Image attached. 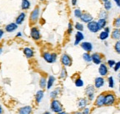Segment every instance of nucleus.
<instances>
[{"mask_svg": "<svg viewBox=\"0 0 120 114\" xmlns=\"http://www.w3.org/2000/svg\"><path fill=\"white\" fill-rule=\"evenodd\" d=\"M50 107H51L52 110L55 113H57L63 111V110H64V107H63L62 104L57 99H53L52 101Z\"/></svg>", "mask_w": 120, "mask_h": 114, "instance_id": "1", "label": "nucleus"}, {"mask_svg": "<svg viewBox=\"0 0 120 114\" xmlns=\"http://www.w3.org/2000/svg\"><path fill=\"white\" fill-rule=\"evenodd\" d=\"M43 58L47 63H55L57 60V54L55 53H50L48 52H45L43 54Z\"/></svg>", "mask_w": 120, "mask_h": 114, "instance_id": "2", "label": "nucleus"}, {"mask_svg": "<svg viewBox=\"0 0 120 114\" xmlns=\"http://www.w3.org/2000/svg\"><path fill=\"white\" fill-rule=\"evenodd\" d=\"M116 98L115 96L112 93H108V94L105 95V101H104V105L110 106L113 105L115 103Z\"/></svg>", "mask_w": 120, "mask_h": 114, "instance_id": "3", "label": "nucleus"}, {"mask_svg": "<svg viewBox=\"0 0 120 114\" xmlns=\"http://www.w3.org/2000/svg\"><path fill=\"white\" fill-rule=\"evenodd\" d=\"M61 63L65 67H69L71 65L72 60L69 55L65 53V54H63L61 56Z\"/></svg>", "mask_w": 120, "mask_h": 114, "instance_id": "4", "label": "nucleus"}, {"mask_svg": "<svg viewBox=\"0 0 120 114\" xmlns=\"http://www.w3.org/2000/svg\"><path fill=\"white\" fill-rule=\"evenodd\" d=\"M94 87L92 85H89L86 87V93L88 98V99L90 101H92L94 99Z\"/></svg>", "mask_w": 120, "mask_h": 114, "instance_id": "5", "label": "nucleus"}, {"mask_svg": "<svg viewBox=\"0 0 120 114\" xmlns=\"http://www.w3.org/2000/svg\"><path fill=\"white\" fill-rule=\"evenodd\" d=\"M30 36L34 40H38L41 38V33L39 30L36 28V27H33L31 28L30 30Z\"/></svg>", "mask_w": 120, "mask_h": 114, "instance_id": "6", "label": "nucleus"}, {"mask_svg": "<svg viewBox=\"0 0 120 114\" xmlns=\"http://www.w3.org/2000/svg\"><path fill=\"white\" fill-rule=\"evenodd\" d=\"M39 14H40L39 8H35L30 14V20L32 21L33 22H35L38 19Z\"/></svg>", "mask_w": 120, "mask_h": 114, "instance_id": "7", "label": "nucleus"}, {"mask_svg": "<svg viewBox=\"0 0 120 114\" xmlns=\"http://www.w3.org/2000/svg\"><path fill=\"white\" fill-rule=\"evenodd\" d=\"M87 27H88V29L89 30L91 33H97L98 31L100 30L98 28L97 22H94V21H91L89 23H88Z\"/></svg>", "mask_w": 120, "mask_h": 114, "instance_id": "8", "label": "nucleus"}, {"mask_svg": "<svg viewBox=\"0 0 120 114\" xmlns=\"http://www.w3.org/2000/svg\"><path fill=\"white\" fill-rule=\"evenodd\" d=\"M33 112V108L31 106H24L21 107L19 110V114H32Z\"/></svg>", "mask_w": 120, "mask_h": 114, "instance_id": "9", "label": "nucleus"}, {"mask_svg": "<svg viewBox=\"0 0 120 114\" xmlns=\"http://www.w3.org/2000/svg\"><path fill=\"white\" fill-rule=\"evenodd\" d=\"M81 19L82 22H85V23H89L90 22H91V21H93V16L88 13H82L81 17L80 18Z\"/></svg>", "mask_w": 120, "mask_h": 114, "instance_id": "10", "label": "nucleus"}, {"mask_svg": "<svg viewBox=\"0 0 120 114\" xmlns=\"http://www.w3.org/2000/svg\"><path fill=\"white\" fill-rule=\"evenodd\" d=\"M108 73V69L106 65L100 64V67H99V73L101 76H105Z\"/></svg>", "mask_w": 120, "mask_h": 114, "instance_id": "11", "label": "nucleus"}, {"mask_svg": "<svg viewBox=\"0 0 120 114\" xmlns=\"http://www.w3.org/2000/svg\"><path fill=\"white\" fill-rule=\"evenodd\" d=\"M81 48L86 52H91L93 49V45L91 42L88 41H83L82 43H81Z\"/></svg>", "mask_w": 120, "mask_h": 114, "instance_id": "12", "label": "nucleus"}, {"mask_svg": "<svg viewBox=\"0 0 120 114\" xmlns=\"http://www.w3.org/2000/svg\"><path fill=\"white\" fill-rule=\"evenodd\" d=\"M91 61L94 63L95 65H100L101 62H102V58H101V56L97 53H93L91 56Z\"/></svg>", "mask_w": 120, "mask_h": 114, "instance_id": "13", "label": "nucleus"}, {"mask_svg": "<svg viewBox=\"0 0 120 114\" xmlns=\"http://www.w3.org/2000/svg\"><path fill=\"white\" fill-rule=\"evenodd\" d=\"M84 39V35L81 31H77L75 35V45H77L80 43V41Z\"/></svg>", "mask_w": 120, "mask_h": 114, "instance_id": "14", "label": "nucleus"}, {"mask_svg": "<svg viewBox=\"0 0 120 114\" xmlns=\"http://www.w3.org/2000/svg\"><path fill=\"white\" fill-rule=\"evenodd\" d=\"M105 84V79L102 77H97L94 81V87L96 88H101Z\"/></svg>", "mask_w": 120, "mask_h": 114, "instance_id": "15", "label": "nucleus"}, {"mask_svg": "<svg viewBox=\"0 0 120 114\" xmlns=\"http://www.w3.org/2000/svg\"><path fill=\"white\" fill-rule=\"evenodd\" d=\"M18 28V24L15 23H10L8 25L5 26V30L8 33L13 32Z\"/></svg>", "mask_w": 120, "mask_h": 114, "instance_id": "16", "label": "nucleus"}, {"mask_svg": "<svg viewBox=\"0 0 120 114\" xmlns=\"http://www.w3.org/2000/svg\"><path fill=\"white\" fill-rule=\"evenodd\" d=\"M104 101H105V95L104 94L99 95L96 99L95 105L97 107H102L104 105Z\"/></svg>", "mask_w": 120, "mask_h": 114, "instance_id": "17", "label": "nucleus"}, {"mask_svg": "<svg viewBox=\"0 0 120 114\" xmlns=\"http://www.w3.org/2000/svg\"><path fill=\"white\" fill-rule=\"evenodd\" d=\"M44 93L43 90H38L37 93L35 94V101L38 104H39L41 101H42L43 98H44Z\"/></svg>", "mask_w": 120, "mask_h": 114, "instance_id": "18", "label": "nucleus"}, {"mask_svg": "<svg viewBox=\"0 0 120 114\" xmlns=\"http://www.w3.org/2000/svg\"><path fill=\"white\" fill-rule=\"evenodd\" d=\"M24 53L25 55V56L27 58L30 59V58H32L34 56V51L33 50V49H31L30 48H25L24 49Z\"/></svg>", "mask_w": 120, "mask_h": 114, "instance_id": "19", "label": "nucleus"}, {"mask_svg": "<svg viewBox=\"0 0 120 114\" xmlns=\"http://www.w3.org/2000/svg\"><path fill=\"white\" fill-rule=\"evenodd\" d=\"M25 17H26V14L24 13H21L19 16L18 17L15 19V24H17L18 25L19 24H22L23 23V22L25 19Z\"/></svg>", "mask_w": 120, "mask_h": 114, "instance_id": "20", "label": "nucleus"}, {"mask_svg": "<svg viewBox=\"0 0 120 114\" xmlns=\"http://www.w3.org/2000/svg\"><path fill=\"white\" fill-rule=\"evenodd\" d=\"M111 37L115 39V40H120V29L119 28H116L113 30Z\"/></svg>", "mask_w": 120, "mask_h": 114, "instance_id": "21", "label": "nucleus"}, {"mask_svg": "<svg viewBox=\"0 0 120 114\" xmlns=\"http://www.w3.org/2000/svg\"><path fill=\"white\" fill-rule=\"evenodd\" d=\"M87 103H88L87 99H86V98H80V99H79V101H78L77 106L80 109H84L87 105Z\"/></svg>", "mask_w": 120, "mask_h": 114, "instance_id": "22", "label": "nucleus"}, {"mask_svg": "<svg viewBox=\"0 0 120 114\" xmlns=\"http://www.w3.org/2000/svg\"><path fill=\"white\" fill-rule=\"evenodd\" d=\"M97 26H98L99 30L105 28V25H106V19H100L97 22Z\"/></svg>", "mask_w": 120, "mask_h": 114, "instance_id": "23", "label": "nucleus"}, {"mask_svg": "<svg viewBox=\"0 0 120 114\" xmlns=\"http://www.w3.org/2000/svg\"><path fill=\"white\" fill-rule=\"evenodd\" d=\"M55 81V78L53 76H50L49 77V79L47 81V84H46V88H47L48 90L51 89V87L53 86Z\"/></svg>", "mask_w": 120, "mask_h": 114, "instance_id": "24", "label": "nucleus"}, {"mask_svg": "<svg viewBox=\"0 0 120 114\" xmlns=\"http://www.w3.org/2000/svg\"><path fill=\"white\" fill-rule=\"evenodd\" d=\"M30 7V2L29 0H22V10H27Z\"/></svg>", "mask_w": 120, "mask_h": 114, "instance_id": "25", "label": "nucleus"}, {"mask_svg": "<svg viewBox=\"0 0 120 114\" xmlns=\"http://www.w3.org/2000/svg\"><path fill=\"white\" fill-rule=\"evenodd\" d=\"M46 84H47V81H46V78L45 77H41L40 81H39V85H40L41 88L44 89L45 87H46Z\"/></svg>", "mask_w": 120, "mask_h": 114, "instance_id": "26", "label": "nucleus"}, {"mask_svg": "<svg viewBox=\"0 0 120 114\" xmlns=\"http://www.w3.org/2000/svg\"><path fill=\"white\" fill-rule=\"evenodd\" d=\"M108 36H109V33L106 32V31H105V30H103L100 33L99 37H100V39L102 41H105V39H107L108 38Z\"/></svg>", "mask_w": 120, "mask_h": 114, "instance_id": "27", "label": "nucleus"}, {"mask_svg": "<svg viewBox=\"0 0 120 114\" xmlns=\"http://www.w3.org/2000/svg\"><path fill=\"white\" fill-rule=\"evenodd\" d=\"M60 88H59V87L56 88V89H55V90H53L52 92V93H50V96L55 99V98L58 96V94L60 93Z\"/></svg>", "mask_w": 120, "mask_h": 114, "instance_id": "28", "label": "nucleus"}, {"mask_svg": "<svg viewBox=\"0 0 120 114\" xmlns=\"http://www.w3.org/2000/svg\"><path fill=\"white\" fill-rule=\"evenodd\" d=\"M82 58L86 62H91V56L88 53H85L82 55Z\"/></svg>", "mask_w": 120, "mask_h": 114, "instance_id": "29", "label": "nucleus"}, {"mask_svg": "<svg viewBox=\"0 0 120 114\" xmlns=\"http://www.w3.org/2000/svg\"><path fill=\"white\" fill-rule=\"evenodd\" d=\"M75 84L76 87H82L83 85H84V82H83V81L81 79H80V78H79V79H77L75 80Z\"/></svg>", "mask_w": 120, "mask_h": 114, "instance_id": "30", "label": "nucleus"}, {"mask_svg": "<svg viewBox=\"0 0 120 114\" xmlns=\"http://www.w3.org/2000/svg\"><path fill=\"white\" fill-rule=\"evenodd\" d=\"M111 7H112V4H111V2L110 1H109V0L107 2H104V8H105V9L106 10H111Z\"/></svg>", "mask_w": 120, "mask_h": 114, "instance_id": "31", "label": "nucleus"}, {"mask_svg": "<svg viewBox=\"0 0 120 114\" xmlns=\"http://www.w3.org/2000/svg\"><path fill=\"white\" fill-rule=\"evenodd\" d=\"M75 29H77L78 31H81V32L83 30V29H84V27H83L82 24H81V23H80V22H77V23L75 24Z\"/></svg>", "mask_w": 120, "mask_h": 114, "instance_id": "32", "label": "nucleus"}, {"mask_svg": "<svg viewBox=\"0 0 120 114\" xmlns=\"http://www.w3.org/2000/svg\"><path fill=\"white\" fill-rule=\"evenodd\" d=\"M74 14H75V16L76 18H80L81 17V16H82V11L80 10V9H75V11H74Z\"/></svg>", "mask_w": 120, "mask_h": 114, "instance_id": "33", "label": "nucleus"}, {"mask_svg": "<svg viewBox=\"0 0 120 114\" xmlns=\"http://www.w3.org/2000/svg\"><path fill=\"white\" fill-rule=\"evenodd\" d=\"M108 86L111 88H113L114 87V79L113 76L108 77Z\"/></svg>", "mask_w": 120, "mask_h": 114, "instance_id": "34", "label": "nucleus"}, {"mask_svg": "<svg viewBox=\"0 0 120 114\" xmlns=\"http://www.w3.org/2000/svg\"><path fill=\"white\" fill-rule=\"evenodd\" d=\"M114 48H115V50L116 53L120 54V40H118L116 42L115 46H114Z\"/></svg>", "mask_w": 120, "mask_h": 114, "instance_id": "35", "label": "nucleus"}, {"mask_svg": "<svg viewBox=\"0 0 120 114\" xmlns=\"http://www.w3.org/2000/svg\"><path fill=\"white\" fill-rule=\"evenodd\" d=\"M60 77L61 78V79H65V78L67 76V72H66V70L65 68H63L61 70V73H60Z\"/></svg>", "mask_w": 120, "mask_h": 114, "instance_id": "36", "label": "nucleus"}, {"mask_svg": "<svg viewBox=\"0 0 120 114\" xmlns=\"http://www.w3.org/2000/svg\"><path fill=\"white\" fill-rule=\"evenodd\" d=\"M107 18V13L105 10H102L100 13V19H106Z\"/></svg>", "mask_w": 120, "mask_h": 114, "instance_id": "37", "label": "nucleus"}, {"mask_svg": "<svg viewBox=\"0 0 120 114\" xmlns=\"http://www.w3.org/2000/svg\"><path fill=\"white\" fill-rule=\"evenodd\" d=\"M108 65L110 67H114V65H116V61L113 60H108Z\"/></svg>", "mask_w": 120, "mask_h": 114, "instance_id": "38", "label": "nucleus"}, {"mask_svg": "<svg viewBox=\"0 0 120 114\" xmlns=\"http://www.w3.org/2000/svg\"><path fill=\"white\" fill-rule=\"evenodd\" d=\"M114 25H115L117 28H120V17L117 18V19L115 20V22H114Z\"/></svg>", "mask_w": 120, "mask_h": 114, "instance_id": "39", "label": "nucleus"}, {"mask_svg": "<svg viewBox=\"0 0 120 114\" xmlns=\"http://www.w3.org/2000/svg\"><path fill=\"white\" fill-rule=\"evenodd\" d=\"M120 68V61L118 62H116V65H114V71H118Z\"/></svg>", "mask_w": 120, "mask_h": 114, "instance_id": "40", "label": "nucleus"}, {"mask_svg": "<svg viewBox=\"0 0 120 114\" xmlns=\"http://www.w3.org/2000/svg\"><path fill=\"white\" fill-rule=\"evenodd\" d=\"M72 30H73L72 24L71 23H69V24H68V33L71 34L72 33Z\"/></svg>", "mask_w": 120, "mask_h": 114, "instance_id": "41", "label": "nucleus"}, {"mask_svg": "<svg viewBox=\"0 0 120 114\" xmlns=\"http://www.w3.org/2000/svg\"><path fill=\"white\" fill-rule=\"evenodd\" d=\"M89 112H90L89 108L85 107L82 110V114H89Z\"/></svg>", "mask_w": 120, "mask_h": 114, "instance_id": "42", "label": "nucleus"}, {"mask_svg": "<svg viewBox=\"0 0 120 114\" xmlns=\"http://www.w3.org/2000/svg\"><path fill=\"white\" fill-rule=\"evenodd\" d=\"M3 35H4V30L2 29H0V39L2 38Z\"/></svg>", "mask_w": 120, "mask_h": 114, "instance_id": "43", "label": "nucleus"}, {"mask_svg": "<svg viewBox=\"0 0 120 114\" xmlns=\"http://www.w3.org/2000/svg\"><path fill=\"white\" fill-rule=\"evenodd\" d=\"M77 0H71V4L72 5H76L77 4Z\"/></svg>", "mask_w": 120, "mask_h": 114, "instance_id": "44", "label": "nucleus"}, {"mask_svg": "<svg viewBox=\"0 0 120 114\" xmlns=\"http://www.w3.org/2000/svg\"><path fill=\"white\" fill-rule=\"evenodd\" d=\"M105 31H106V32H108V33H109L110 32V28H105V30H104Z\"/></svg>", "mask_w": 120, "mask_h": 114, "instance_id": "45", "label": "nucleus"}, {"mask_svg": "<svg viewBox=\"0 0 120 114\" xmlns=\"http://www.w3.org/2000/svg\"><path fill=\"white\" fill-rule=\"evenodd\" d=\"M58 114H68V113H66L65 111L63 110V111H61V112H60V113H58Z\"/></svg>", "mask_w": 120, "mask_h": 114, "instance_id": "46", "label": "nucleus"}, {"mask_svg": "<svg viewBox=\"0 0 120 114\" xmlns=\"http://www.w3.org/2000/svg\"><path fill=\"white\" fill-rule=\"evenodd\" d=\"M2 113H3V109H2V106L0 105V114H2Z\"/></svg>", "mask_w": 120, "mask_h": 114, "instance_id": "47", "label": "nucleus"}, {"mask_svg": "<svg viewBox=\"0 0 120 114\" xmlns=\"http://www.w3.org/2000/svg\"><path fill=\"white\" fill-rule=\"evenodd\" d=\"M113 1L115 2H116V4L118 5V4H119V0H113Z\"/></svg>", "mask_w": 120, "mask_h": 114, "instance_id": "48", "label": "nucleus"}, {"mask_svg": "<svg viewBox=\"0 0 120 114\" xmlns=\"http://www.w3.org/2000/svg\"><path fill=\"white\" fill-rule=\"evenodd\" d=\"M72 114H82V113H81V112H75V113H72Z\"/></svg>", "mask_w": 120, "mask_h": 114, "instance_id": "49", "label": "nucleus"}, {"mask_svg": "<svg viewBox=\"0 0 120 114\" xmlns=\"http://www.w3.org/2000/svg\"><path fill=\"white\" fill-rule=\"evenodd\" d=\"M22 33H21V32H19V33H18V34L16 35V36H22Z\"/></svg>", "mask_w": 120, "mask_h": 114, "instance_id": "50", "label": "nucleus"}, {"mask_svg": "<svg viewBox=\"0 0 120 114\" xmlns=\"http://www.w3.org/2000/svg\"><path fill=\"white\" fill-rule=\"evenodd\" d=\"M2 53V48H0V55H1Z\"/></svg>", "mask_w": 120, "mask_h": 114, "instance_id": "51", "label": "nucleus"}, {"mask_svg": "<svg viewBox=\"0 0 120 114\" xmlns=\"http://www.w3.org/2000/svg\"><path fill=\"white\" fill-rule=\"evenodd\" d=\"M43 114H50V113H49V112H45V113H43Z\"/></svg>", "mask_w": 120, "mask_h": 114, "instance_id": "52", "label": "nucleus"}, {"mask_svg": "<svg viewBox=\"0 0 120 114\" xmlns=\"http://www.w3.org/2000/svg\"><path fill=\"white\" fill-rule=\"evenodd\" d=\"M117 6H119V7L120 8V0H119V4H118V5H117Z\"/></svg>", "mask_w": 120, "mask_h": 114, "instance_id": "53", "label": "nucleus"}, {"mask_svg": "<svg viewBox=\"0 0 120 114\" xmlns=\"http://www.w3.org/2000/svg\"><path fill=\"white\" fill-rule=\"evenodd\" d=\"M102 2H107V1H108V0H102Z\"/></svg>", "mask_w": 120, "mask_h": 114, "instance_id": "54", "label": "nucleus"}, {"mask_svg": "<svg viewBox=\"0 0 120 114\" xmlns=\"http://www.w3.org/2000/svg\"><path fill=\"white\" fill-rule=\"evenodd\" d=\"M119 81H120V73H119Z\"/></svg>", "mask_w": 120, "mask_h": 114, "instance_id": "55", "label": "nucleus"}, {"mask_svg": "<svg viewBox=\"0 0 120 114\" xmlns=\"http://www.w3.org/2000/svg\"><path fill=\"white\" fill-rule=\"evenodd\" d=\"M40 1H45V0H40Z\"/></svg>", "mask_w": 120, "mask_h": 114, "instance_id": "56", "label": "nucleus"}, {"mask_svg": "<svg viewBox=\"0 0 120 114\" xmlns=\"http://www.w3.org/2000/svg\"><path fill=\"white\" fill-rule=\"evenodd\" d=\"M119 91H120V87H119Z\"/></svg>", "mask_w": 120, "mask_h": 114, "instance_id": "57", "label": "nucleus"}]
</instances>
